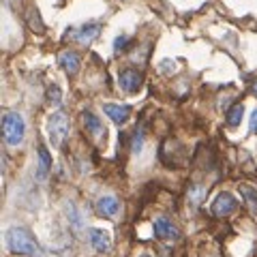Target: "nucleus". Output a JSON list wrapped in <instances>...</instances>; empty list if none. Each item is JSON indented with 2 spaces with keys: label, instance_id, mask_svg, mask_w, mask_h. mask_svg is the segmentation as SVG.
<instances>
[{
  "label": "nucleus",
  "instance_id": "nucleus-14",
  "mask_svg": "<svg viewBox=\"0 0 257 257\" xmlns=\"http://www.w3.org/2000/svg\"><path fill=\"white\" fill-rule=\"evenodd\" d=\"M240 195H242V202L251 210V214H257V191L248 184H240Z\"/></svg>",
  "mask_w": 257,
  "mask_h": 257
},
{
  "label": "nucleus",
  "instance_id": "nucleus-7",
  "mask_svg": "<svg viewBox=\"0 0 257 257\" xmlns=\"http://www.w3.org/2000/svg\"><path fill=\"white\" fill-rule=\"evenodd\" d=\"M155 236L159 240H176V238H180V231L170 219L161 216V219L155 221Z\"/></svg>",
  "mask_w": 257,
  "mask_h": 257
},
{
  "label": "nucleus",
  "instance_id": "nucleus-1",
  "mask_svg": "<svg viewBox=\"0 0 257 257\" xmlns=\"http://www.w3.org/2000/svg\"><path fill=\"white\" fill-rule=\"evenodd\" d=\"M5 242H7V246H9L11 253H18V255L37 257L39 253H41V248H39V242L35 240V236H32L28 229H24V227L7 229Z\"/></svg>",
  "mask_w": 257,
  "mask_h": 257
},
{
  "label": "nucleus",
  "instance_id": "nucleus-5",
  "mask_svg": "<svg viewBox=\"0 0 257 257\" xmlns=\"http://www.w3.org/2000/svg\"><path fill=\"white\" fill-rule=\"evenodd\" d=\"M142 82H144V77H142L140 71H135V69H122V71H120V75H118L120 88H122L124 92H128V94L140 92Z\"/></svg>",
  "mask_w": 257,
  "mask_h": 257
},
{
  "label": "nucleus",
  "instance_id": "nucleus-9",
  "mask_svg": "<svg viewBox=\"0 0 257 257\" xmlns=\"http://www.w3.org/2000/svg\"><path fill=\"white\" fill-rule=\"evenodd\" d=\"M120 210V202L118 197L114 195H103L96 199V212H99V216H105V219H109V216H116Z\"/></svg>",
  "mask_w": 257,
  "mask_h": 257
},
{
  "label": "nucleus",
  "instance_id": "nucleus-17",
  "mask_svg": "<svg viewBox=\"0 0 257 257\" xmlns=\"http://www.w3.org/2000/svg\"><path fill=\"white\" fill-rule=\"evenodd\" d=\"M62 92H60V88L58 86H50L47 88V99H50V103L56 107V109H60V105H62Z\"/></svg>",
  "mask_w": 257,
  "mask_h": 257
},
{
  "label": "nucleus",
  "instance_id": "nucleus-15",
  "mask_svg": "<svg viewBox=\"0 0 257 257\" xmlns=\"http://www.w3.org/2000/svg\"><path fill=\"white\" fill-rule=\"evenodd\" d=\"M84 126H86V131L92 133V135H101V133H103V122H101V118L94 116L92 111H84Z\"/></svg>",
  "mask_w": 257,
  "mask_h": 257
},
{
  "label": "nucleus",
  "instance_id": "nucleus-13",
  "mask_svg": "<svg viewBox=\"0 0 257 257\" xmlns=\"http://www.w3.org/2000/svg\"><path fill=\"white\" fill-rule=\"evenodd\" d=\"M242 116H244V105L242 103H234V105L227 109V114H225V124L236 128L240 122H242Z\"/></svg>",
  "mask_w": 257,
  "mask_h": 257
},
{
  "label": "nucleus",
  "instance_id": "nucleus-2",
  "mask_svg": "<svg viewBox=\"0 0 257 257\" xmlns=\"http://www.w3.org/2000/svg\"><path fill=\"white\" fill-rule=\"evenodd\" d=\"M3 135H5L7 146H11V148L22 146L24 138H26V120H24L20 114H15V111L5 114V118H3Z\"/></svg>",
  "mask_w": 257,
  "mask_h": 257
},
{
  "label": "nucleus",
  "instance_id": "nucleus-4",
  "mask_svg": "<svg viewBox=\"0 0 257 257\" xmlns=\"http://www.w3.org/2000/svg\"><path fill=\"white\" fill-rule=\"evenodd\" d=\"M236 208H238L236 197L231 195V193L223 191V193H219V195L214 197V202H212V206H210V210H212L214 216H229V214H234V212H236Z\"/></svg>",
  "mask_w": 257,
  "mask_h": 257
},
{
  "label": "nucleus",
  "instance_id": "nucleus-21",
  "mask_svg": "<svg viewBox=\"0 0 257 257\" xmlns=\"http://www.w3.org/2000/svg\"><path fill=\"white\" fill-rule=\"evenodd\" d=\"M253 92H255V94H257V84H255V88H253Z\"/></svg>",
  "mask_w": 257,
  "mask_h": 257
},
{
  "label": "nucleus",
  "instance_id": "nucleus-8",
  "mask_svg": "<svg viewBox=\"0 0 257 257\" xmlns=\"http://www.w3.org/2000/svg\"><path fill=\"white\" fill-rule=\"evenodd\" d=\"M103 111H105V116L116 124H124L128 120V116H131V107L116 105V103H105V105H103Z\"/></svg>",
  "mask_w": 257,
  "mask_h": 257
},
{
  "label": "nucleus",
  "instance_id": "nucleus-22",
  "mask_svg": "<svg viewBox=\"0 0 257 257\" xmlns=\"http://www.w3.org/2000/svg\"><path fill=\"white\" fill-rule=\"evenodd\" d=\"M142 257H148V255H142Z\"/></svg>",
  "mask_w": 257,
  "mask_h": 257
},
{
  "label": "nucleus",
  "instance_id": "nucleus-19",
  "mask_svg": "<svg viewBox=\"0 0 257 257\" xmlns=\"http://www.w3.org/2000/svg\"><path fill=\"white\" fill-rule=\"evenodd\" d=\"M126 45H128V37H126V35L116 37V41H114V52H116V54L124 52V50H126Z\"/></svg>",
  "mask_w": 257,
  "mask_h": 257
},
{
  "label": "nucleus",
  "instance_id": "nucleus-6",
  "mask_svg": "<svg viewBox=\"0 0 257 257\" xmlns=\"http://www.w3.org/2000/svg\"><path fill=\"white\" fill-rule=\"evenodd\" d=\"M58 64H60L62 71H64V73H67L69 77H73V75H77L79 64H82V58H79L77 52L67 50V52H62V54L58 56Z\"/></svg>",
  "mask_w": 257,
  "mask_h": 257
},
{
  "label": "nucleus",
  "instance_id": "nucleus-18",
  "mask_svg": "<svg viewBox=\"0 0 257 257\" xmlns=\"http://www.w3.org/2000/svg\"><path fill=\"white\" fill-rule=\"evenodd\" d=\"M28 20H30V26L35 28L37 32H43V24H41V20H39V11L32 9V11L28 13Z\"/></svg>",
  "mask_w": 257,
  "mask_h": 257
},
{
  "label": "nucleus",
  "instance_id": "nucleus-3",
  "mask_svg": "<svg viewBox=\"0 0 257 257\" xmlns=\"http://www.w3.org/2000/svg\"><path fill=\"white\" fill-rule=\"evenodd\" d=\"M47 135H50V142L54 148H60L64 140L69 135V118L62 109H56L50 116V122H47Z\"/></svg>",
  "mask_w": 257,
  "mask_h": 257
},
{
  "label": "nucleus",
  "instance_id": "nucleus-16",
  "mask_svg": "<svg viewBox=\"0 0 257 257\" xmlns=\"http://www.w3.org/2000/svg\"><path fill=\"white\" fill-rule=\"evenodd\" d=\"M144 138H146V126H138L135 128V135H133V144H131V150L133 152H140L144 146Z\"/></svg>",
  "mask_w": 257,
  "mask_h": 257
},
{
  "label": "nucleus",
  "instance_id": "nucleus-20",
  "mask_svg": "<svg viewBox=\"0 0 257 257\" xmlns=\"http://www.w3.org/2000/svg\"><path fill=\"white\" fill-rule=\"evenodd\" d=\"M251 131L257 133V107L253 109V114H251Z\"/></svg>",
  "mask_w": 257,
  "mask_h": 257
},
{
  "label": "nucleus",
  "instance_id": "nucleus-11",
  "mask_svg": "<svg viewBox=\"0 0 257 257\" xmlns=\"http://www.w3.org/2000/svg\"><path fill=\"white\" fill-rule=\"evenodd\" d=\"M37 178L39 180H45L47 174L52 170V157H50V150H47L43 144L37 148Z\"/></svg>",
  "mask_w": 257,
  "mask_h": 257
},
{
  "label": "nucleus",
  "instance_id": "nucleus-12",
  "mask_svg": "<svg viewBox=\"0 0 257 257\" xmlns=\"http://www.w3.org/2000/svg\"><path fill=\"white\" fill-rule=\"evenodd\" d=\"M99 32H101V24H86V26H82L79 30L73 32V39L77 43L88 45V43H92L94 39L99 37Z\"/></svg>",
  "mask_w": 257,
  "mask_h": 257
},
{
  "label": "nucleus",
  "instance_id": "nucleus-10",
  "mask_svg": "<svg viewBox=\"0 0 257 257\" xmlns=\"http://www.w3.org/2000/svg\"><path fill=\"white\" fill-rule=\"evenodd\" d=\"M88 240H90V244L96 248L99 253H107L109 246H111V238L105 229H99V227H92L88 231Z\"/></svg>",
  "mask_w": 257,
  "mask_h": 257
}]
</instances>
